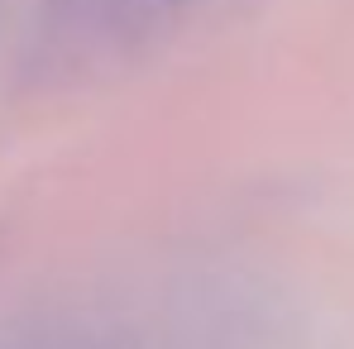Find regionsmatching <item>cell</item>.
Listing matches in <instances>:
<instances>
[]
</instances>
